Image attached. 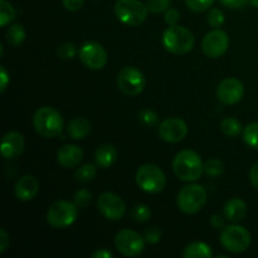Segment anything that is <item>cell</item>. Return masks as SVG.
<instances>
[{
  "label": "cell",
  "instance_id": "1",
  "mask_svg": "<svg viewBox=\"0 0 258 258\" xmlns=\"http://www.w3.org/2000/svg\"><path fill=\"white\" fill-rule=\"evenodd\" d=\"M173 169L180 180L196 181L203 174L204 164L196 151L181 150L174 158Z\"/></svg>",
  "mask_w": 258,
  "mask_h": 258
},
{
  "label": "cell",
  "instance_id": "2",
  "mask_svg": "<svg viewBox=\"0 0 258 258\" xmlns=\"http://www.w3.org/2000/svg\"><path fill=\"white\" fill-rule=\"evenodd\" d=\"M33 126L40 136L47 139L57 138L63 131V117L55 108L43 106L33 116Z\"/></svg>",
  "mask_w": 258,
  "mask_h": 258
},
{
  "label": "cell",
  "instance_id": "3",
  "mask_svg": "<svg viewBox=\"0 0 258 258\" xmlns=\"http://www.w3.org/2000/svg\"><path fill=\"white\" fill-rule=\"evenodd\" d=\"M196 43L193 33L181 25H170L163 34V44L168 52L185 54L190 52Z\"/></svg>",
  "mask_w": 258,
  "mask_h": 258
},
{
  "label": "cell",
  "instance_id": "4",
  "mask_svg": "<svg viewBox=\"0 0 258 258\" xmlns=\"http://www.w3.org/2000/svg\"><path fill=\"white\" fill-rule=\"evenodd\" d=\"M149 9L140 0H117L115 4V14L122 24L138 27L148 18Z\"/></svg>",
  "mask_w": 258,
  "mask_h": 258
},
{
  "label": "cell",
  "instance_id": "5",
  "mask_svg": "<svg viewBox=\"0 0 258 258\" xmlns=\"http://www.w3.org/2000/svg\"><path fill=\"white\" fill-rule=\"evenodd\" d=\"M136 184L146 193L158 194L165 188V174L159 166L154 164H145L136 171Z\"/></svg>",
  "mask_w": 258,
  "mask_h": 258
},
{
  "label": "cell",
  "instance_id": "6",
  "mask_svg": "<svg viewBox=\"0 0 258 258\" xmlns=\"http://www.w3.org/2000/svg\"><path fill=\"white\" fill-rule=\"evenodd\" d=\"M78 216V207L68 201L54 202L47 211V222L55 229L72 226Z\"/></svg>",
  "mask_w": 258,
  "mask_h": 258
},
{
  "label": "cell",
  "instance_id": "7",
  "mask_svg": "<svg viewBox=\"0 0 258 258\" xmlns=\"http://www.w3.org/2000/svg\"><path fill=\"white\" fill-rule=\"evenodd\" d=\"M178 207L186 214L198 213L207 203V191L199 184L185 185L178 194Z\"/></svg>",
  "mask_w": 258,
  "mask_h": 258
},
{
  "label": "cell",
  "instance_id": "8",
  "mask_svg": "<svg viewBox=\"0 0 258 258\" xmlns=\"http://www.w3.org/2000/svg\"><path fill=\"white\" fill-rule=\"evenodd\" d=\"M251 233L242 226H227L221 233V243L228 252L242 253L249 247Z\"/></svg>",
  "mask_w": 258,
  "mask_h": 258
},
{
  "label": "cell",
  "instance_id": "9",
  "mask_svg": "<svg viewBox=\"0 0 258 258\" xmlns=\"http://www.w3.org/2000/svg\"><path fill=\"white\" fill-rule=\"evenodd\" d=\"M146 80L144 73L135 67H125L117 76V87L126 96H138L144 91Z\"/></svg>",
  "mask_w": 258,
  "mask_h": 258
},
{
  "label": "cell",
  "instance_id": "10",
  "mask_svg": "<svg viewBox=\"0 0 258 258\" xmlns=\"http://www.w3.org/2000/svg\"><path fill=\"white\" fill-rule=\"evenodd\" d=\"M145 238L131 229H122L115 237L116 249L126 257L140 256L145 249Z\"/></svg>",
  "mask_w": 258,
  "mask_h": 258
},
{
  "label": "cell",
  "instance_id": "11",
  "mask_svg": "<svg viewBox=\"0 0 258 258\" xmlns=\"http://www.w3.org/2000/svg\"><path fill=\"white\" fill-rule=\"evenodd\" d=\"M97 208L105 218L110 221H120L126 213V204L117 194L106 191L98 197Z\"/></svg>",
  "mask_w": 258,
  "mask_h": 258
},
{
  "label": "cell",
  "instance_id": "12",
  "mask_svg": "<svg viewBox=\"0 0 258 258\" xmlns=\"http://www.w3.org/2000/svg\"><path fill=\"white\" fill-rule=\"evenodd\" d=\"M229 47V37L224 30L214 29L207 33L202 40L203 53L209 58H219L227 52Z\"/></svg>",
  "mask_w": 258,
  "mask_h": 258
},
{
  "label": "cell",
  "instance_id": "13",
  "mask_svg": "<svg viewBox=\"0 0 258 258\" xmlns=\"http://www.w3.org/2000/svg\"><path fill=\"white\" fill-rule=\"evenodd\" d=\"M80 59L90 70L98 71L107 63V53L100 43L86 42L80 49Z\"/></svg>",
  "mask_w": 258,
  "mask_h": 258
},
{
  "label": "cell",
  "instance_id": "14",
  "mask_svg": "<svg viewBox=\"0 0 258 258\" xmlns=\"http://www.w3.org/2000/svg\"><path fill=\"white\" fill-rule=\"evenodd\" d=\"M243 96L244 85L237 78H224L217 87V97L224 105H236Z\"/></svg>",
  "mask_w": 258,
  "mask_h": 258
},
{
  "label": "cell",
  "instance_id": "15",
  "mask_svg": "<svg viewBox=\"0 0 258 258\" xmlns=\"http://www.w3.org/2000/svg\"><path fill=\"white\" fill-rule=\"evenodd\" d=\"M188 134V125L179 117H170L164 120L159 126V136L166 143H180Z\"/></svg>",
  "mask_w": 258,
  "mask_h": 258
},
{
  "label": "cell",
  "instance_id": "16",
  "mask_svg": "<svg viewBox=\"0 0 258 258\" xmlns=\"http://www.w3.org/2000/svg\"><path fill=\"white\" fill-rule=\"evenodd\" d=\"M24 146L25 141L22 134L17 133V131H10L3 136L0 151H2L4 159H15L23 153Z\"/></svg>",
  "mask_w": 258,
  "mask_h": 258
},
{
  "label": "cell",
  "instance_id": "17",
  "mask_svg": "<svg viewBox=\"0 0 258 258\" xmlns=\"http://www.w3.org/2000/svg\"><path fill=\"white\" fill-rule=\"evenodd\" d=\"M39 191V183L33 175H24L17 181L14 188L15 197L22 202H29L37 197Z\"/></svg>",
  "mask_w": 258,
  "mask_h": 258
},
{
  "label": "cell",
  "instance_id": "18",
  "mask_svg": "<svg viewBox=\"0 0 258 258\" xmlns=\"http://www.w3.org/2000/svg\"><path fill=\"white\" fill-rule=\"evenodd\" d=\"M82 149L77 145H72V144L62 146L57 153L58 164L62 165L63 168H75L82 161Z\"/></svg>",
  "mask_w": 258,
  "mask_h": 258
},
{
  "label": "cell",
  "instance_id": "19",
  "mask_svg": "<svg viewBox=\"0 0 258 258\" xmlns=\"http://www.w3.org/2000/svg\"><path fill=\"white\" fill-rule=\"evenodd\" d=\"M246 214H247V206L242 199L233 198L224 204L223 216L226 217V219H228V221L234 222V223H238V222H241L242 219H244Z\"/></svg>",
  "mask_w": 258,
  "mask_h": 258
},
{
  "label": "cell",
  "instance_id": "20",
  "mask_svg": "<svg viewBox=\"0 0 258 258\" xmlns=\"http://www.w3.org/2000/svg\"><path fill=\"white\" fill-rule=\"evenodd\" d=\"M117 159V151L116 148L111 144H103L96 150L95 160L98 168L107 169L112 165Z\"/></svg>",
  "mask_w": 258,
  "mask_h": 258
},
{
  "label": "cell",
  "instance_id": "21",
  "mask_svg": "<svg viewBox=\"0 0 258 258\" xmlns=\"http://www.w3.org/2000/svg\"><path fill=\"white\" fill-rule=\"evenodd\" d=\"M67 133L75 140H82L91 133V123L85 117H75L67 126Z\"/></svg>",
  "mask_w": 258,
  "mask_h": 258
},
{
  "label": "cell",
  "instance_id": "22",
  "mask_svg": "<svg viewBox=\"0 0 258 258\" xmlns=\"http://www.w3.org/2000/svg\"><path fill=\"white\" fill-rule=\"evenodd\" d=\"M212 256H213L212 248L209 247V244L204 243V242L189 243L183 251L184 258H211Z\"/></svg>",
  "mask_w": 258,
  "mask_h": 258
},
{
  "label": "cell",
  "instance_id": "23",
  "mask_svg": "<svg viewBox=\"0 0 258 258\" xmlns=\"http://www.w3.org/2000/svg\"><path fill=\"white\" fill-rule=\"evenodd\" d=\"M25 35L27 33L22 24H13L7 30V42L13 47H18L24 42Z\"/></svg>",
  "mask_w": 258,
  "mask_h": 258
},
{
  "label": "cell",
  "instance_id": "24",
  "mask_svg": "<svg viewBox=\"0 0 258 258\" xmlns=\"http://www.w3.org/2000/svg\"><path fill=\"white\" fill-rule=\"evenodd\" d=\"M221 131L229 138H236L242 133V122L236 117H226L221 122Z\"/></svg>",
  "mask_w": 258,
  "mask_h": 258
},
{
  "label": "cell",
  "instance_id": "25",
  "mask_svg": "<svg viewBox=\"0 0 258 258\" xmlns=\"http://www.w3.org/2000/svg\"><path fill=\"white\" fill-rule=\"evenodd\" d=\"M17 12L8 0H0V27H7L15 19Z\"/></svg>",
  "mask_w": 258,
  "mask_h": 258
},
{
  "label": "cell",
  "instance_id": "26",
  "mask_svg": "<svg viewBox=\"0 0 258 258\" xmlns=\"http://www.w3.org/2000/svg\"><path fill=\"white\" fill-rule=\"evenodd\" d=\"M97 174V168L92 164H85L81 168H78L75 173V178L78 183H88V181L93 180Z\"/></svg>",
  "mask_w": 258,
  "mask_h": 258
},
{
  "label": "cell",
  "instance_id": "27",
  "mask_svg": "<svg viewBox=\"0 0 258 258\" xmlns=\"http://www.w3.org/2000/svg\"><path fill=\"white\" fill-rule=\"evenodd\" d=\"M243 140L249 148L258 149V122H252L244 127Z\"/></svg>",
  "mask_w": 258,
  "mask_h": 258
},
{
  "label": "cell",
  "instance_id": "28",
  "mask_svg": "<svg viewBox=\"0 0 258 258\" xmlns=\"http://www.w3.org/2000/svg\"><path fill=\"white\" fill-rule=\"evenodd\" d=\"M224 170V165L219 159H209L204 163V173L208 176L212 178H217V176L221 175Z\"/></svg>",
  "mask_w": 258,
  "mask_h": 258
},
{
  "label": "cell",
  "instance_id": "29",
  "mask_svg": "<svg viewBox=\"0 0 258 258\" xmlns=\"http://www.w3.org/2000/svg\"><path fill=\"white\" fill-rule=\"evenodd\" d=\"M131 218L138 223H145L151 218V211L145 204H138L131 209Z\"/></svg>",
  "mask_w": 258,
  "mask_h": 258
},
{
  "label": "cell",
  "instance_id": "30",
  "mask_svg": "<svg viewBox=\"0 0 258 258\" xmlns=\"http://www.w3.org/2000/svg\"><path fill=\"white\" fill-rule=\"evenodd\" d=\"M139 120L143 125L148 126V127H153L159 123V116L155 111L150 110V108H144L139 112Z\"/></svg>",
  "mask_w": 258,
  "mask_h": 258
},
{
  "label": "cell",
  "instance_id": "31",
  "mask_svg": "<svg viewBox=\"0 0 258 258\" xmlns=\"http://www.w3.org/2000/svg\"><path fill=\"white\" fill-rule=\"evenodd\" d=\"M170 5L171 0H148L146 2V7H148L149 12L154 13V14L165 13L170 8Z\"/></svg>",
  "mask_w": 258,
  "mask_h": 258
},
{
  "label": "cell",
  "instance_id": "32",
  "mask_svg": "<svg viewBox=\"0 0 258 258\" xmlns=\"http://www.w3.org/2000/svg\"><path fill=\"white\" fill-rule=\"evenodd\" d=\"M91 199H92V194L91 191H88L87 189H81L73 197V203L78 207V208H86L88 204L91 203Z\"/></svg>",
  "mask_w": 258,
  "mask_h": 258
},
{
  "label": "cell",
  "instance_id": "33",
  "mask_svg": "<svg viewBox=\"0 0 258 258\" xmlns=\"http://www.w3.org/2000/svg\"><path fill=\"white\" fill-rule=\"evenodd\" d=\"M161 237H163V232H161V229L156 226L149 227V228L145 229V233H144V238H145V241L150 244L159 243Z\"/></svg>",
  "mask_w": 258,
  "mask_h": 258
},
{
  "label": "cell",
  "instance_id": "34",
  "mask_svg": "<svg viewBox=\"0 0 258 258\" xmlns=\"http://www.w3.org/2000/svg\"><path fill=\"white\" fill-rule=\"evenodd\" d=\"M185 3L189 9L193 10V12L201 13L208 10L214 3V0H185Z\"/></svg>",
  "mask_w": 258,
  "mask_h": 258
},
{
  "label": "cell",
  "instance_id": "35",
  "mask_svg": "<svg viewBox=\"0 0 258 258\" xmlns=\"http://www.w3.org/2000/svg\"><path fill=\"white\" fill-rule=\"evenodd\" d=\"M208 23L211 27L219 28L224 23V14L218 8H213L208 13Z\"/></svg>",
  "mask_w": 258,
  "mask_h": 258
},
{
  "label": "cell",
  "instance_id": "36",
  "mask_svg": "<svg viewBox=\"0 0 258 258\" xmlns=\"http://www.w3.org/2000/svg\"><path fill=\"white\" fill-rule=\"evenodd\" d=\"M77 54V49H76V45L72 43H63L59 48H58V55H59L62 59H72Z\"/></svg>",
  "mask_w": 258,
  "mask_h": 258
},
{
  "label": "cell",
  "instance_id": "37",
  "mask_svg": "<svg viewBox=\"0 0 258 258\" xmlns=\"http://www.w3.org/2000/svg\"><path fill=\"white\" fill-rule=\"evenodd\" d=\"M164 19H165V22L168 23L169 25H176V23L180 19V14H179L178 10L174 9V8H169L165 12V14H164Z\"/></svg>",
  "mask_w": 258,
  "mask_h": 258
},
{
  "label": "cell",
  "instance_id": "38",
  "mask_svg": "<svg viewBox=\"0 0 258 258\" xmlns=\"http://www.w3.org/2000/svg\"><path fill=\"white\" fill-rule=\"evenodd\" d=\"M219 3L229 9H242L246 7L247 3H249V0H219Z\"/></svg>",
  "mask_w": 258,
  "mask_h": 258
},
{
  "label": "cell",
  "instance_id": "39",
  "mask_svg": "<svg viewBox=\"0 0 258 258\" xmlns=\"http://www.w3.org/2000/svg\"><path fill=\"white\" fill-rule=\"evenodd\" d=\"M10 81V76L8 73L7 68L4 66H0V92H4L7 90L8 85H9Z\"/></svg>",
  "mask_w": 258,
  "mask_h": 258
},
{
  "label": "cell",
  "instance_id": "40",
  "mask_svg": "<svg viewBox=\"0 0 258 258\" xmlns=\"http://www.w3.org/2000/svg\"><path fill=\"white\" fill-rule=\"evenodd\" d=\"M63 7L70 12H77L82 8L83 0H62Z\"/></svg>",
  "mask_w": 258,
  "mask_h": 258
},
{
  "label": "cell",
  "instance_id": "41",
  "mask_svg": "<svg viewBox=\"0 0 258 258\" xmlns=\"http://www.w3.org/2000/svg\"><path fill=\"white\" fill-rule=\"evenodd\" d=\"M10 244V238H9V234L7 233L4 228H2L0 231V253H4L7 251V248L9 247Z\"/></svg>",
  "mask_w": 258,
  "mask_h": 258
},
{
  "label": "cell",
  "instance_id": "42",
  "mask_svg": "<svg viewBox=\"0 0 258 258\" xmlns=\"http://www.w3.org/2000/svg\"><path fill=\"white\" fill-rule=\"evenodd\" d=\"M224 218L226 217H222L221 214H214L211 217V224L214 228H222L224 226Z\"/></svg>",
  "mask_w": 258,
  "mask_h": 258
},
{
  "label": "cell",
  "instance_id": "43",
  "mask_svg": "<svg viewBox=\"0 0 258 258\" xmlns=\"http://www.w3.org/2000/svg\"><path fill=\"white\" fill-rule=\"evenodd\" d=\"M249 179H251L252 185L258 190V163L252 166L251 173H249Z\"/></svg>",
  "mask_w": 258,
  "mask_h": 258
},
{
  "label": "cell",
  "instance_id": "44",
  "mask_svg": "<svg viewBox=\"0 0 258 258\" xmlns=\"http://www.w3.org/2000/svg\"><path fill=\"white\" fill-rule=\"evenodd\" d=\"M92 257L93 258H112L113 254L112 252L107 251V249H98V251L93 252Z\"/></svg>",
  "mask_w": 258,
  "mask_h": 258
},
{
  "label": "cell",
  "instance_id": "45",
  "mask_svg": "<svg viewBox=\"0 0 258 258\" xmlns=\"http://www.w3.org/2000/svg\"><path fill=\"white\" fill-rule=\"evenodd\" d=\"M249 4H251L252 7L257 8L258 9V0H249Z\"/></svg>",
  "mask_w": 258,
  "mask_h": 258
}]
</instances>
